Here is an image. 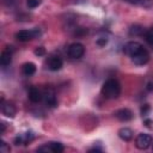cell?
<instances>
[{
    "label": "cell",
    "instance_id": "obj_3",
    "mask_svg": "<svg viewBox=\"0 0 153 153\" xmlns=\"http://www.w3.org/2000/svg\"><path fill=\"white\" fill-rule=\"evenodd\" d=\"M68 56L71 59H74V60H78V59H81L85 54V47L79 43V42H74L72 43L69 47H68Z\"/></svg>",
    "mask_w": 153,
    "mask_h": 153
},
{
    "label": "cell",
    "instance_id": "obj_5",
    "mask_svg": "<svg viewBox=\"0 0 153 153\" xmlns=\"http://www.w3.org/2000/svg\"><path fill=\"white\" fill-rule=\"evenodd\" d=\"M43 100L47 104V106H49V108H56L57 106L56 94L51 87H48L43 91Z\"/></svg>",
    "mask_w": 153,
    "mask_h": 153
},
{
    "label": "cell",
    "instance_id": "obj_25",
    "mask_svg": "<svg viewBox=\"0 0 153 153\" xmlns=\"http://www.w3.org/2000/svg\"><path fill=\"white\" fill-rule=\"evenodd\" d=\"M126 1L129 2V4H131V5H139V4H141L142 0H126Z\"/></svg>",
    "mask_w": 153,
    "mask_h": 153
},
{
    "label": "cell",
    "instance_id": "obj_4",
    "mask_svg": "<svg viewBox=\"0 0 153 153\" xmlns=\"http://www.w3.org/2000/svg\"><path fill=\"white\" fill-rule=\"evenodd\" d=\"M130 57H131V61L134 62V65H136V66H143V65H146L149 61V53L142 47L137 53H135Z\"/></svg>",
    "mask_w": 153,
    "mask_h": 153
},
{
    "label": "cell",
    "instance_id": "obj_2",
    "mask_svg": "<svg viewBox=\"0 0 153 153\" xmlns=\"http://www.w3.org/2000/svg\"><path fill=\"white\" fill-rule=\"evenodd\" d=\"M41 35L39 29H32V30H19L16 32V38L19 42H27L33 38H37Z\"/></svg>",
    "mask_w": 153,
    "mask_h": 153
},
{
    "label": "cell",
    "instance_id": "obj_21",
    "mask_svg": "<svg viewBox=\"0 0 153 153\" xmlns=\"http://www.w3.org/2000/svg\"><path fill=\"white\" fill-rule=\"evenodd\" d=\"M0 151H1L2 153H8V152L11 151V147H10L8 143L2 142V143H0Z\"/></svg>",
    "mask_w": 153,
    "mask_h": 153
},
{
    "label": "cell",
    "instance_id": "obj_6",
    "mask_svg": "<svg viewBox=\"0 0 153 153\" xmlns=\"http://www.w3.org/2000/svg\"><path fill=\"white\" fill-rule=\"evenodd\" d=\"M152 143V137L148 134H139L135 139V146L139 149H147Z\"/></svg>",
    "mask_w": 153,
    "mask_h": 153
},
{
    "label": "cell",
    "instance_id": "obj_15",
    "mask_svg": "<svg viewBox=\"0 0 153 153\" xmlns=\"http://www.w3.org/2000/svg\"><path fill=\"white\" fill-rule=\"evenodd\" d=\"M118 136L123 141H130L133 139V130L130 128H127V127L121 128L118 130Z\"/></svg>",
    "mask_w": 153,
    "mask_h": 153
},
{
    "label": "cell",
    "instance_id": "obj_8",
    "mask_svg": "<svg viewBox=\"0 0 153 153\" xmlns=\"http://www.w3.org/2000/svg\"><path fill=\"white\" fill-rule=\"evenodd\" d=\"M141 48H142L141 43H139V42H136V41H129V42H127V43L124 44V47H123V53H124L126 55H128V56H133V55H134L135 53H137Z\"/></svg>",
    "mask_w": 153,
    "mask_h": 153
},
{
    "label": "cell",
    "instance_id": "obj_26",
    "mask_svg": "<svg viewBox=\"0 0 153 153\" xmlns=\"http://www.w3.org/2000/svg\"><path fill=\"white\" fill-rule=\"evenodd\" d=\"M1 130H0V134H4L5 133V129H6V123H4V122H1Z\"/></svg>",
    "mask_w": 153,
    "mask_h": 153
},
{
    "label": "cell",
    "instance_id": "obj_18",
    "mask_svg": "<svg viewBox=\"0 0 153 153\" xmlns=\"http://www.w3.org/2000/svg\"><path fill=\"white\" fill-rule=\"evenodd\" d=\"M48 146H49V148L53 153H61L65 149V147L61 142H49Z\"/></svg>",
    "mask_w": 153,
    "mask_h": 153
},
{
    "label": "cell",
    "instance_id": "obj_9",
    "mask_svg": "<svg viewBox=\"0 0 153 153\" xmlns=\"http://www.w3.org/2000/svg\"><path fill=\"white\" fill-rule=\"evenodd\" d=\"M35 139V134L32 131H26V133H23V134H19L14 137L13 142L14 145L19 146V145H27L30 143L32 140Z\"/></svg>",
    "mask_w": 153,
    "mask_h": 153
},
{
    "label": "cell",
    "instance_id": "obj_14",
    "mask_svg": "<svg viewBox=\"0 0 153 153\" xmlns=\"http://www.w3.org/2000/svg\"><path fill=\"white\" fill-rule=\"evenodd\" d=\"M22 73L25 76H31L36 73V65L33 62H25L22 66Z\"/></svg>",
    "mask_w": 153,
    "mask_h": 153
},
{
    "label": "cell",
    "instance_id": "obj_1",
    "mask_svg": "<svg viewBox=\"0 0 153 153\" xmlns=\"http://www.w3.org/2000/svg\"><path fill=\"white\" fill-rule=\"evenodd\" d=\"M100 93L105 99H116L121 94V85L116 79L110 78L103 84Z\"/></svg>",
    "mask_w": 153,
    "mask_h": 153
},
{
    "label": "cell",
    "instance_id": "obj_7",
    "mask_svg": "<svg viewBox=\"0 0 153 153\" xmlns=\"http://www.w3.org/2000/svg\"><path fill=\"white\" fill-rule=\"evenodd\" d=\"M1 111L6 117H10V118H13L17 114V109L14 104L11 102H5L4 98H1Z\"/></svg>",
    "mask_w": 153,
    "mask_h": 153
},
{
    "label": "cell",
    "instance_id": "obj_20",
    "mask_svg": "<svg viewBox=\"0 0 153 153\" xmlns=\"http://www.w3.org/2000/svg\"><path fill=\"white\" fill-rule=\"evenodd\" d=\"M42 2V0H26V5L29 8H36L37 6H39Z\"/></svg>",
    "mask_w": 153,
    "mask_h": 153
},
{
    "label": "cell",
    "instance_id": "obj_23",
    "mask_svg": "<svg viewBox=\"0 0 153 153\" xmlns=\"http://www.w3.org/2000/svg\"><path fill=\"white\" fill-rule=\"evenodd\" d=\"M149 110H151V108H149L148 104L142 105V106H141V114H142V116H147V114H148Z\"/></svg>",
    "mask_w": 153,
    "mask_h": 153
},
{
    "label": "cell",
    "instance_id": "obj_24",
    "mask_svg": "<svg viewBox=\"0 0 153 153\" xmlns=\"http://www.w3.org/2000/svg\"><path fill=\"white\" fill-rule=\"evenodd\" d=\"M143 123H145V126H146L147 128H151V124H152V121H151L149 118H145V120H143Z\"/></svg>",
    "mask_w": 153,
    "mask_h": 153
},
{
    "label": "cell",
    "instance_id": "obj_13",
    "mask_svg": "<svg viewBox=\"0 0 153 153\" xmlns=\"http://www.w3.org/2000/svg\"><path fill=\"white\" fill-rule=\"evenodd\" d=\"M12 61V50L10 49V47H6V49L2 50L1 55H0V63L1 66H8Z\"/></svg>",
    "mask_w": 153,
    "mask_h": 153
},
{
    "label": "cell",
    "instance_id": "obj_19",
    "mask_svg": "<svg viewBox=\"0 0 153 153\" xmlns=\"http://www.w3.org/2000/svg\"><path fill=\"white\" fill-rule=\"evenodd\" d=\"M145 38H146V42L153 47V27L145 31Z\"/></svg>",
    "mask_w": 153,
    "mask_h": 153
},
{
    "label": "cell",
    "instance_id": "obj_27",
    "mask_svg": "<svg viewBox=\"0 0 153 153\" xmlns=\"http://www.w3.org/2000/svg\"><path fill=\"white\" fill-rule=\"evenodd\" d=\"M147 90H148V91H152V90H153V84H152V82H148V84H147Z\"/></svg>",
    "mask_w": 153,
    "mask_h": 153
},
{
    "label": "cell",
    "instance_id": "obj_10",
    "mask_svg": "<svg viewBox=\"0 0 153 153\" xmlns=\"http://www.w3.org/2000/svg\"><path fill=\"white\" fill-rule=\"evenodd\" d=\"M47 66H48V68H49L51 72H57V71H60V69L62 68L63 61H62V59L59 57V56H50V57L48 59V61H47Z\"/></svg>",
    "mask_w": 153,
    "mask_h": 153
},
{
    "label": "cell",
    "instance_id": "obj_11",
    "mask_svg": "<svg viewBox=\"0 0 153 153\" xmlns=\"http://www.w3.org/2000/svg\"><path fill=\"white\" fill-rule=\"evenodd\" d=\"M115 117L121 122H128V121L133 120L134 115H133L131 110H129L127 108H123V109H118L117 111H115Z\"/></svg>",
    "mask_w": 153,
    "mask_h": 153
},
{
    "label": "cell",
    "instance_id": "obj_12",
    "mask_svg": "<svg viewBox=\"0 0 153 153\" xmlns=\"http://www.w3.org/2000/svg\"><path fill=\"white\" fill-rule=\"evenodd\" d=\"M27 96H29V99L32 103H35V104H37V103H39V102L43 100V92L38 87H35V86L29 90Z\"/></svg>",
    "mask_w": 153,
    "mask_h": 153
},
{
    "label": "cell",
    "instance_id": "obj_16",
    "mask_svg": "<svg viewBox=\"0 0 153 153\" xmlns=\"http://www.w3.org/2000/svg\"><path fill=\"white\" fill-rule=\"evenodd\" d=\"M109 42V36L105 32H100L97 37H96V44L98 47H105Z\"/></svg>",
    "mask_w": 153,
    "mask_h": 153
},
{
    "label": "cell",
    "instance_id": "obj_22",
    "mask_svg": "<svg viewBox=\"0 0 153 153\" xmlns=\"http://www.w3.org/2000/svg\"><path fill=\"white\" fill-rule=\"evenodd\" d=\"M33 53L36 56H43L45 54V49H44V47H37Z\"/></svg>",
    "mask_w": 153,
    "mask_h": 153
},
{
    "label": "cell",
    "instance_id": "obj_17",
    "mask_svg": "<svg viewBox=\"0 0 153 153\" xmlns=\"http://www.w3.org/2000/svg\"><path fill=\"white\" fill-rule=\"evenodd\" d=\"M145 31L146 30L141 25H133L129 29V35L130 36H141V35H145Z\"/></svg>",
    "mask_w": 153,
    "mask_h": 153
}]
</instances>
